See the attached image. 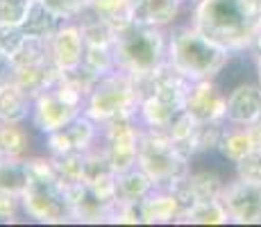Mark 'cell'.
Here are the masks:
<instances>
[{"label":"cell","instance_id":"16","mask_svg":"<svg viewBox=\"0 0 261 227\" xmlns=\"http://www.w3.org/2000/svg\"><path fill=\"white\" fill-rule=\"evenodd\" d=\"M252 150H257V143L252 139V132L250 128H243V125H227L223 128V136L218 141V155L223 157L227 164H237L250 155Z\"/></svg>","mask_w":261,"mask_h":227},{"label":"cell","instance_id":"30","mask_svg":"<svg viewBox=\"0 0 261 227\" xmlns=\"http://www.w3.org/2000/svg\"><path fill=\"white\" fill-rule=\"evenodd\" d=\"M3 159H5V157H3V155H0V164H3Z\"/></svg>","mask_w":261,"mask_h":227},{"label":"cell","instance_id":"24","mask_svg":"<svg viewBox=\"0 0 261 227\" xmlns=\"http://www.w3.org/2000/svg\"><path fill=\"white\" fill-rule=\"evenodd\" d=\"M62 21H77L89 9V0H41Z\"/></svg>","mask_w":261,"mask_h":227},{"label":"cell","instance_id":"14","mask_svg":"<svg viewBox=\"0 0 261 227\" xmlns=\"http://www.w3.org/2000/svg\"><path fill=\"white\" fill-rule=\"evenodd\" d=\"M41 136L30 123H0V155L3 157H32L41 153Z\"/></svg>","mask_w":261,"mask_h":227},{"label":"cell","instance_id":"11","mask_svg":"<svg viewBox=\"0 0 261 227\" xmlns=\"http://www.w3.org/2000/svg\"><path fill=\"white\" fill-rule=\"evenodd\" d=\"M261 120V87L254 78L243 80L227 89V107L225 123L227 125H254Z\"/></svg>","mask_w":261,"mask_h":227},{"label":"cell","instance_id":"22","mask_svg":"<svg viewBox=\"0 0 261 227\" xmlns=\"http://www.w3.org/2000/svg\"><path fill=\"white\" fill-rule=\"evenodd\" d=\"M82 68L91 73L93 78H102L116 70V59H114L112 45H87L82 59Z\"/></svg>","mask_w":261,"mask_h":227},{"label":"cell","instance_id":"8","mask_svg":"<svg viewBox=\"0 0 261 227\" xmlns=\"http://www.w3.org/2000/svg\"><path fill=\"white\" fill-rule=\"evenodd\" d=\"M220 203L229 214V223L261 225V184L229 178L220 193Z\"/></svg>","mask_w":261,"mask_h":227},{"label":"cell","instance_id":"3","mask_svg":"<svg viewBox=\"0 0 261 227\" xmlns=\"http://www.w3.org/2000/svg\"><path fill=\"white\" fill-rule=\"evenodd\" d=\"M229 50L202 34L187 16L168 30L166 64L189 82L214 80L229 59Z\"/></svg>","mask_w":261,"mask_h":227},{"label":"cell","instance_id":"13","mask_svg":"<svg viewBox=\"0 0 261 227\" xmlns=\"http://www.w3.org/2000/svg\"><path fill=\"white\" fill-rule=\"evenodd\" d=\"M139 205L145 225H173L182 214V203L168 186H154Z\"/></svg>","mask_w":261,"mask_h":227},{"label":"cell","instance_id":"23","mask_svg":"<svg viewBox=\"0 0 261 227\" xmlns=\"http://www.w3.org/2000/svg\"><path fill=\"white\" fill-rule=\"evenodd\" d=\"M34 0H0V25H21Z\"/></svg>","mask_w":261,"mask_h":227},{"label":"cell","instance_id":"29","mask_svg":"<svg viewBox=\"0 0 261 227\" xmlns=\"http://www.w3.org/2000/svg\"><path fill=\"white\" fill-rule=\"evenodd\" d=\"M187 3H189V7H191V5H195V3H198V0H187Z\"/></svg>","mask_w":261,"mask_h":227},{"label":"cell","instance_id":"6","mask_svg":"<svg viewBox=\"0 0 261 227\" xmlns=\"http://www.w3.org/2000/svg\"><path fill=\"white\" fill-rule=\"evenodd\" d=\"M139 166L154 180L157 186H168L170 182L184 178L191 161L177 150L166 130H145L139 143Z\"/></svg>","mask_w":261,"mask_h":227},{"label":"cell","instance_id":"28","mask_svg":"<svg viewBox=\"0 0 261 227\" xmlns=\"http://www.w3.org/2000/svg\"><path fill=\"white\" fill-rule=\"evenodd\" d=\"M252 57H254V80H257L259 87H261V53L252 55Z\"/></svg>","mask_w":261,"mask_h":227},{"label":"cell","instance_id":"17","mask_svg":"<svg viewBox=\"0 0 261 227\" xmlns=\"http://www.w3.org/2000/svg\"><path fill=\"white\" fill-rule=\"evenodd\" d=\"M154 186H157L154 180L137 164L134 168H127V170H123V173H118L116 203H141Z\"/></svg>","mask_w":261,"mask_h":227},{"label":"cell","instance_id":"27","mask_svg":"<svg viewBox=\"0 0 261 227\" xmlns=\"http://www.w3.org/2000/svg\"><path fill=\"white\" fill-rule=\"evenodd\" d=\"M12 78H14L12 57H9V55H5L3 50H0V84H3V82H9Z\"/></svg>","mask_w":261,"mask_h":227},{"label":"cell","instance_id":"2","mask_svg":"<svg viewBox=\"0 0 261 227\" xmlns=\"http://www.w3.org/2000/svg\"><path fill=\"white\" fill-rule=\"evenodd\" d=\"M112 50L116 59V70L143 84L166 66L168 30L132 21L114 34Z\"/></svg>","mask_w":261,"mask_h":227},{"label":"cell","instance_id":"12","mask_svg":"<svg viewBox=\"0 0 261 227\" xmlns=\"http://www.w3.org/2000/svg\"><path fill=\"white\" fill-rule=\"evenodd\" d=\"M189 12L187 0H134V21L170 30Z\"/></svg>","mask_w":261,"mask_h":227},{"label":"cell","instance_id":"9","mask_svg":"<svg viewBox=\"0 0 261 227\" xmlns=\"http://www.w3.org/2000/svg\"><path fill=\"white\" fill-rule=\"evenodd\" d=\"M225 107L227 93L216 80H198L189 84L184 112H189L200 123H225Z\"/></svg>","mask_w":261,"mask_h":227},{"label":"cell","instance_id":"21","mask_svg":"<svg viewBox=\"0 0 261 227\" xmlns=\"http://www.w3.org/2000/svg\"><path fill=\"white\" fill-rule=\"evenodd\" d=\"M30 180V157H5L0 164V191L21 195Z\"/></svg>","mask_w":261,"mask_h":227},{"label":"cell","instance_id":"5","mask_svg":"<svg viewBox=\"0 0 261 227\" xmlns=\"http://www.w3.org/2000/svg\"><path fill=\"white\" fill-rule=\"evenodd\" d=\"M141 87L134 78L114 70L93 82L84 100V116L98 125H105L116 118H137L141 105Z\"/></svg>","mask_w":261,"mask_h":227},{"label":"cell","instance_id":"15","mask_svg":"<svg viewBox=\"0 0 261 227\" xmlns=\"http://www.w3.org/2000/svg\"><path fill=\"white\" fill-rule=\"evenodd\" d=\"M34 95L16 80L0 84V123H30Z\"/></svg>","mask_w":261,"mask_h":227},{"label":"cell","instance_id":"26","mask_svg":"<svg viewBox=\"0 0 261 227\" xmlns=\"http://www.w3.org/2000/svg\"><path fill=\"white\" fill-rule=\"evenodd\" d=\"M25 39H28V34L23 32L21 25H0V50L9 57H14L18 53Z\"/></svg>","mask_w":261,"mask_h":227},{"label":"cell","instance_id":"7","mask_svg":"<svg viewBox=\"0 0 261 227\" xmlns=\"http://www.w3.org/2000/svg\"><path fill=\"white\" fill-rule=\"evenodd\" d=\"M98 145H100V125L89 116L80 114L66 128L43 134L39 148L48 157H64V155L71 153H89V150L98 148Z\"/></svg>","mask_w":261,"mask_h":227},{"label":"cell","instance_id":"10","mask_svg":"<svg viewBox=\"0 0 261 227\" xmlns=\"http://www.w3.org/2000/svg\"><path fill=\"white\" fill-rule=\"evenodd\" d=\"M48 45H50L53 64L59 73H68V70L82 66L87 41H84L82 28H80L77 21H64L57 32L53 34Z\"/></svg>","mask_w":261,"mask_h":227},{"label":"cell","instance_id":"4","mask_svg":"<svg viewBox=\"0 0 261 227\" xmlns=\"http://www.w3.org/2000/svg\"><path fill=\"white\" fill-rule=\"evenodd\" d=\"M21 211L30 223H73L66 189L55 175L53 159L43 153L30 157V180L21 191Z\"/></svg>","mask_w":261,"mask_h":227},{"label":"cell","instance_id":"18","mask_svg":"<svg viewBox=\"0 0 261 227\" xmlns=\"http://www.w3.org/2000/svg\"><path fill=\"white\" fill-rule=\"evenodd\" d=\"M229 214L220 198L214 200H198L187 209H182L177 225H227Z\"/></svg>","mask_w":261,"mask_h":227},{"label":"cell","instance_id":"1","mask_svg":"<svg viewBox=\"0 0 261 227\" xmlns=\"http://www.w3.org/2000/svg\"><path fill=\"white\" fill-rule=\"evenodd\" d=\"M187 18L229 53L250 50L261 32V7L254 0H198Z\"/></svg>","mask_w":261,"mask_h":227},{"label":"cell","instance_id":"25","mask_svg":"<svg viewBox=\"0 0 261 227\" xmlns=\"http://www.w3.org/2000/svg\"><path fill=\"white\" fill-rule=\"evenodd\" d=\"M234 178H241L252 184H261V150H252L241 161L234 164Z\"/></svg>","mask_w":261,"mask_h":227},{"label":"cell","instance_id":"20","mask_svg":"<svg viewBox=\"0 0 261 227\" xmlns=\"http://www.w3.org/2000/svg\"><path fill=\"white\" fill-rule=\"evenodd\" d=\"M87 12H91L118 32L120 28L134 21V0H89Z\"/></svg>","mask_w":261,"mask_h":227},{"label":"cell","instance_id":"19","mask_svg":"<svg viewBox=\"0 0 261 227\" xmlns=\"http://www.w3.org/2000/svg\"><path fill=\"white\" fill-rule=\"evenodd\" d=\"M62 23L64 21L53 12V9L46 7L41 0H34L32 7H30V12H28V16H25V21L21 23V28H23V32L28 34V37L50 41L53 34L57 32Z\"/></svg>","mask_w":261,"mask_h":227}]
</instances>
